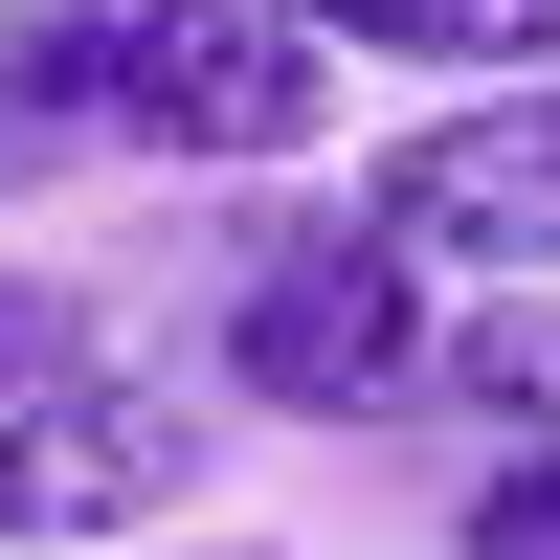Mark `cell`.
<instances>
[{
  "label": "cell",
  "instance_id": "cell-1",
  "mask_svg": "<svg viewBox=\"0 0 560 560\" xmlns=\"http://www.w3.org/2000/svg\"><path fill=\"white\" fill-rule=\"evenodd\" d=\"M0 90L68 158H158V179H269L337 135V45L292 0H0Z\"/></svg>",
  "mask_w": 560,
  "mask_h": 560
},
{
  "label": "cell",
  "instance_id": "cell-2",
  "mask_svg": "<svg viewBox=\"0 0 560 560\" xmlns=\"http://www.w3.org/2000/svg\"><path fill=\"white\" fill-rule=\"evenodd\" d=\"M224 359H247V404H292V427H404L427 359H448V292L337 202V224H292V247L224 292Z\"/></svg>",
  "mask_w": 560,
  "mask_h": 560
},
{
  "label": "cell",
  "instance_id": "cell-3",
  "mask_svg": "<svg viewBox=\"0 0 560 560\" xmlns=\"http://www.w3.org/2000/svg\"><path fill=\"white\" fill-rule=\"evenodd\" d=\"M359 224H382L427 292H560V68L448 90L404 158H359Z\"/></svg>",
  "mask_w": 560,
  "mask_h": 560
},
{
  "label": "cell",
  "instance_id": "cell-4",
  "mask_svg": "<svg viewBox=\"0 0 560 560\" xmlns=\"http://www.w3.org/2000/svg\"><path fill=\"white\" fill-rule=\"evenodd\" d=\"M202 404L179 382H135V359H68V382H23L0 404V560H68V538H158V516H202Z\"/></svg>",
  "mask_w": 560,
  "mask_h": 560
},
{
  "label": "cell",
  "instance_id": "cell-5",
  "mask_svg": "<svg viewBox=\"0 0 560 560\" xmlns=\"http://www.w3.org/2000/svg\"><path fill=\"white\" fill-rule=\"evenodd\" d=\"M337 68H448V90H516L560 68V0H292Z\"/></svg>",
  "mask_w": 560,
  "mask_h": 560
},
{
  "label": "cell",
  "instance_id": "cell-6",
  "mask_svg": "<svg viewBox=\"0 0 560 560\" xmlns=\"http://www.w3.org/2000/svg\"><path fill=\"white\" fill-rule=\"evenodd\" d=\"M427 404H493V427H560V292H471L448 314V359H427Z\"/></svg>",
  "mask_w": 560,
  "mask_h": 560
},
{
  "label": "cell",
  "instance_id": "cell-7",
  "mask_svg": "<svg viewBox=\"0 0 560 560\" xmlns=\"http://www.w3.org/2000/svg\"><path fill=\"white\" fill-rule=\"evenodd\" d=\"M448 560H560V427H538L516 471L471 493V516H448Z\"/></svg>",
  "mask_w": 560,
  "mask_h": 560
},
{
  "label": "cell",
  "instance_id": "cell-8",
  "mask_svg": "<svg viewBox=\"0 0 560 560\" xmlns=\"http://www.w3.org/2000/svg\"><path fill=\"white\" fill-rule=\"evenodd\" d=\"M68 359H90V292H68V269H0V404L68 382Z\"/></svg>",
  "mask_w": 560,
  "mask_h": 560
},
{
  "label": "cell",
  "instance_id": "cell-9",
  "mask_svg": "<svg viewBox=\"0 0 560 560\" xmlns=\"http://www.w3.org/2000/svg\"><path fill=\"white\" fill-rule=\"evenodd\" d=\"M23 158H45V113H23V90H0V179H23Z\"/></svg>",
  "mask_w": 560,
  "mask_h": 560
}]
</instances>
